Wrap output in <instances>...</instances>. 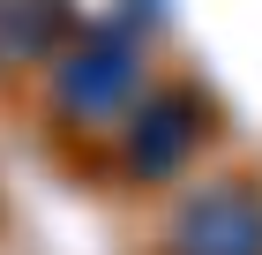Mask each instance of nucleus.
Listing matches in <instances>:
<instances>
[{
    "label": "nucleus",
    "instance_id": "20e7f679",
    "mask_svg": "<svg viewBox=\"0 0 262 255\" xmlns=\"http://www.w3.org/2000/svg\"><path fill=\"white\" fill-rule=\"evenodd\" d=\"M68 53V0H0V75L53 68Z\"/></svg>",
    "mask_w": 262,
    "mask_h": 255
},
{
    "label": "nucleus",
    "instance_id": "f257e3e1",
    "mask_svg": "<svg viewBox=\"0 0 262 255\" xmlns=\"http://www.w3.org/2000/svg\"><path fill=\"white\" fill-rule=\"evenodd\" d=\"M142 90V45L127 38L120 23H98L82 30L53 68H45V105L60 128H98V120H120Z\"/></svg>",
    "mask_w": 262,
    "mask_h": 255
},
{
    "label": "nucleus",
    "instance_id": "f03ea898",
    "mask_svg": "<svg viewBox=\"0 0 262 255\" xmlns=\"http://www.w3.org/2000/svg\"><path fill=\"white\" fill-rule=\"evenodd\" d=\"M202 135H210V113H202L195 90H142L127 105V128H120V173L158 188L202 150Z\"/></svg>",
    "mask_w": 262,
    "mask_h": 255
},
{
    "label": "nucleus",
    "instance_id": "7ed1b4c3",
    "mask_svg": "<svg viewBox=\"0 0 262 255\" xmlns=\"http://www.w3.org/2000/svg\"><path fill=\"white\" fill-rule=\"evenodd\" d=\"M165 255H262V188L202 180L165 218Z\"/></svg>",
    "mask_w": 262,
    "mask_h": 255
}]
</instances>
